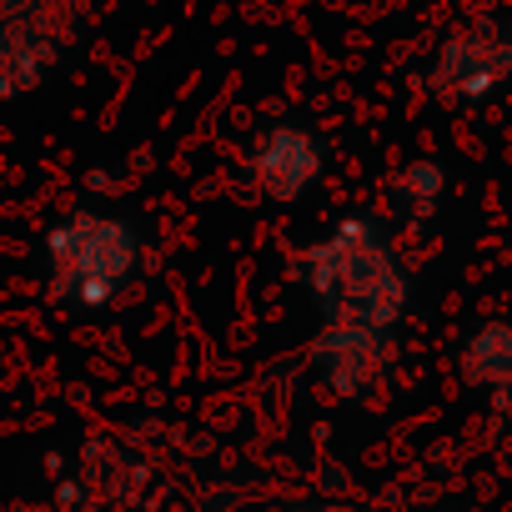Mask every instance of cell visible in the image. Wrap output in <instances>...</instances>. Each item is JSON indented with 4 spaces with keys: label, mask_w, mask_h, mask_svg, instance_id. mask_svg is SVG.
I'll list each match as a JSON object with an SVG mask.
<instances>
[{
    "label": "cell",
    "mask_w": 512,
    "mask_h": 512,
    "mask_svg": "<svg viewBox=\"0 0 512 512\" xmlns=\"http://www.w3.org/2000/svg\"><path fill=\"white\" fill-rule=\"evenodd\" d=\"M141 262L136 231L116 216H71L51 236L56 297L71 307H101L116 297Z\"/></svg>",
    "instance_id": "1"
},
{
    "label": "cell",
    "mask_w": 512,
    "mask_h": 512,
    "mask_svg": "<svg viewBox=\"0 0 512 512\" xmlns=\"http://www.w3.org/2000/svg\"><path fill=\"white\" fill-rule=\"evenodd\" d=\"M502 81H512V26L507 21H482L462 31L457 41H447L437 61L442 101H482Z\"/></svg>",
    "instance_id": "2"
},
{
    "label": "cell",
    "mask_w": 512,
    "mask_h": 512,
    "mask_svg": "<svg viewBox=\"0 0 512 512\" xmlns=\"http://www.w3.org/2000/svg\"><path fill=\"white\" fill-rule=\"evenodd\" d=\"M251 166H256V181H262V191L272 201H297L312 186V176L322 171V151H317V141L307 131L277 126V131L262 136Z\"/></svg>",
    "instance_id": "3"
}]
</instances>
